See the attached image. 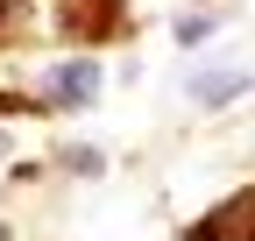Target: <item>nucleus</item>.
<instances>
[{
  "label": "nucleus",
  "mask_w": 255,
  "mask_h": 241,
  "mask_svg": "<svg viewBox=\"0 0 255 241\" xmlns=\"http://www.w3.org/2000/svg\"><path fill=\"white\" fill-rule=\"evenodd\" d=\"M50 107H92V100H100V64H92V57H71V64H50Z\"/></svg>",
  "instance_id": "nucleus-2"
},
{
  "label": "nucleus",
  "mask_w": 255,
  "mask_h": 241,
  "mask_svg": "<svg viewBox=\"0 0 255 241\" xmlns=\"http://www.w3.org/2000/svg\"><path fill=\"white\" fill-rule=\"evenodd\" d=\"M241 234H255V199H227L213 220L191 227V241H241Z\"/></svg>",
  "instance_id": "nucleus-3"
},
{
  "label": "nucleus",
  "mask_w": 255,
  "mask_h": 241,
  "mask_svg": "<svg viewBox=\"0 0 255 241\" xmlns=\"http://www.w3.org/2000/svg\"><path fill=\"white\" fill-rule=\"evenodd\" d=\"M170 36H177V50H199V43H213V36H220V21H213V14H177Z\"/></svg>",
  "instance_id": "nucleus-4"
},
{
  "label": "nucleus",
  "mask_w": 255,
  "mask_h": 241,
  "mask_svg": "<svg viewBox=\"0 0 255 241\" xmlns=\"http://www.w3.org/2000/svg\"><path fill=\"white\" fill-rule=\"evenodd\" d=\"M248 85H255V71H248V64H206V71H184V107L220 114V107L248 100Z\"/></svg>",
  "instance_id": "nucleus-1"
}]
</instances>
